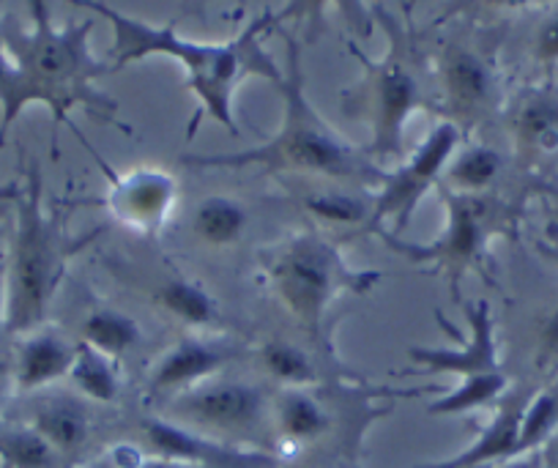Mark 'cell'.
<instances>
[{
	"label": "cell",
	"instance_id": "6da1fadb",
	"mask_svg": "<svg viewBox=\"0 0 558 468\" xmlns=\"http://www.w3.org/2000/svg\"><path fill=\"white\" fill-rule=\"evenodd\" d=\"M88 12L99 14L112 28V69L132 67L148 58H170L184 69L186 91L197 99V118L208 116L228 134L239 137V116H235V96L244 80L260 77L277 88L286 77V67H279L277 58L268 52L266 36L277 31V23L288 17V12L263 9L257 17L241 28L239 36L228 41H195L181 36L175 25H154L134 14L118 12L101 0H83L80 3ZM195 118V123H197Z\"/></svg>",
	"mask_w": 558,
	"mask_h": 468
},
{
	"label": "cell",
	"instance_id": "7a4b0ae2",
	"mask_svg": "<svg viewBox=\"0 0 558 468\" xmlns=\"http://www.w3.org/2000/svg\"><path fill=\"white\" fill-rule=\"evenodd\" d=\"M286 39V77L277 85L286 101L282 123L260 145L228 154H184L181 165L192 170H257L266 176H307L337 181L359 190H378L386 170L367 156L364 145L351 143L318 112L307 96L302 45Z\"/></svg>",
	"mask_w": 558,
	"mask_h": 468
},
{
	"label": "cell",
	"instance_id": "3957f363",
	"mask_svg": "<svg viewBox=\"0 0 558 468\" xmlns=\"http://www.w3.org/2000/svg\"><path fill=\"white\" fill-rule=\"evenodd\" d=\"M0 31L23 83L25 107H47L56 129L61 123L72 127L69 116L77 107L118 127V101L96 85L116 69L90 50L94 17L58 25L50 7L34 0L28 3V23L3 17Z\"/></svg>",
	"mask_w": 558,
	"mask_h": 468
},
{
	"label": "cell",
	"instance_id": "277c9868",
	"mask_svg": "<svg viewBox=\"0 0 558 468\" xmlns=\"http://www.w3.org/2000/svg\"><path fill=\"white\" fill-rule=\"evenodd\" d=\"M373 14L389 36V45L384 58H369L356 41H348V50L362 63V77L342 94V112L369 127L364 151L375 165L402 163L408 154V121L418 110H438V99L433 96V72L413 28L384 7H373Z\"/></svg>",
	"mask_w": 558,
	"mask_h": 468
},
{
	"label": "cell",
	"instance_id": "5b68a950",
	"mask_svg": "<svg viewBox=\"0 0 558 468\" xmlns=\"http://www.w3.org/2000/svg\"><path fill=\"white\" fill-rule=\"evenodd\" d=\"M14 228L7 250V335L20 337L45 326L52 299L66 277L69 261L94 236L74 239L61 212L45 206L39 165L25 170V184L12 203Z\"/></svg>",
	"mask_w": 558,
	"mask_h": 468
},
{
	"label": "cell",
	"instance_id": "8992f818",
	"mask_svg": "<svg viewBox=\"0 0 558 468\" xmlns=\"http://www.w3.org/2000/svg\"><path fill=\"white\" fill-rule=\"evenodd\" d=\"M384 274L356 268L342 255L340 244L313 228L277 241L263 255V279L282 310L307 332L310 340L326 337L331 310L345 296H364Z\"/></svg>",
	"mask_w": 558,
	"mask_h": 468
},
{
	"label": "cell",
	"instance_id": "52a82bcc",
	"mask_svg": "<svg viewBox=\"0 0 558 468\" xmlns=\"http://www.w3.org/2000/svg\"><path fill=\"white\" fill-rule=\"evenodd\" d=\"M465 319H469V340L452 329L447 319L438 312L444 332L460 346L454 348H425L416 346L408 351L413 362V373L422 375H452L458 386L444 392L438 400L427 406L430 417H463L474 411H490L498 400L509 392V375L498 357L496 324H493L490 304L482 299L465 304Z\"/></svg>",
	"mask_w": 558,
	"mask_h": 468
},
{
	"label": "cell",
	"instance_id": "ba28073f",
	"mask_svg": "<svg viewBox=\"0 0 558 468\" xmlns=\"http://www.w3.org/2000/svg\"><path fill=\"white\" fill-rule=\"evenodd\" d=\"M162 417L228 444L271 452V397L255 381L222 373L165 403Z\"/></svg>",
	"mask_w": 558,
	"mask_h": 468
},
{
	"label": "cell",
	"instance_id": "9c48e42d",
	"mask_svg": "<svg viewBox=\"0 0 558 468\" xmlns=\"http://www.w3.org/2000/svg\"><path fill=\"white\" fill-rule=\"evenodd\" d=\"M441 197L447 206V223L438 239L418 244V241H408L405 236L386 233V230L375 236L413 266H427L436 274H447L452 299L460 301V283L465 272L482 266L487 244L498 230V206L487 195H454V192L441 190Z\"/></svg>",
	"mask_w": 558,
	"mask_h": 468
},
{
	"label": "cell",
	"instance_id": "30bf717a",
	"mask_svg": "<svg viewBox=\"0 0 558 468\" xmlns=\"http://www.w3.org/2000/svg\"><path fill=\"white\" fill-rule=\"evenodd\" d=\"M460 140L463 132L444 118L395 170H386L384 181L373 192V214L362 233H405L418 203L441 187L444 170L460 148Z\"/></svg>",
	"mask_w": 558,
	"mask_h": 468
},
{
	"label": "cell",
	"instance_id": "8fae6325",
	"mask_svg": "<svg viewBox=\"0 0 558 468\" xmlns=\"http://www.w3.org/2000/svg\"><path fill=\"white\" fill-rule=\"evenodd\" d=\"M246 353L250 348L241 340L206 335V332H186L175 337L151 362L146 373V395L151 400L170 403L173 397L222 375Z\"/></svg>",
	"mask_w": 558,
	"mask_h": 468
},
{
	"label": "cell",
	"instance_id": "7c38bea8",
	"mask_svg": "<svg viewBox=\"0 0 558 468\" xmlns=\"http://www.w3.org/2000/svg\"><path fill=\"white\" fill-rule=\"evenodd\" d=\"M438 112L460 132L476 127L501 101V80L490 58L465 41H452L438 58Z\"/></svg>",
	"mask_w": 558,
	"mask_h": 468
},
{
	"label": "cell",
	"instance_id": "4fadbf2b",
	"mask_svg": "<svg viewBox=\"0 0 558 468\" xmlns=\"http://www.w3.org/2000/svg\"><path fill=\"white\" fill-rule=\"evenodd\" d=\"M94 159L99 163L107 181H110L105 197H101L107 214L126 230L157 236L170 223L175 206H179V179L165 168H151V165L116 173L110 165H105L101 156H96V151Z\"/></svg>",
	"mask_w": 558,
	"mask_h": 468
},
{
	"label": "cell",
	"instance_id": "5bb4252c",
	"mask_svg": "<svg viewBox=\"0 0 558 468\" xmlns=\"http://www.w3.org/2000/svg\"><path fill=\"white\" fill-rule=\"evenodd\" d=\"M137 444L154 457L186 463L197 468H282V460L255 446L228 444L206 433L184 428L162 413H146L137 422Z\"/></svg>",
	"mask_w": 558,
	"mask_h": 468
},
{
	"label": "cell",
	"instance_id": "9a60e30c",
	"mask_svg": "<svg viewBox=\"0 0 558 468\" xmlns=\"http://www.w3.org/2000/svg\"><path fill=\"white\" fill-rule=\"evenodd\" d=\"M331 384L310 389H279L271 397V452L286 460L324 444L337 433V408L329 397Z\"/></svg>",
	"mask_w": 558,
	"mask_h": 468
},
{
	"label": "cell",
	"instance_id": "2e32d148",
	"mask_svg": "<svg viewBox=\"0 0 558 468\" xmlns=\"http://www.w3.org/2000/svg\"><path fill=\"white\" fill-rule=\"evenodd\" d=\"M20 422L31 424L74 468H80V457L94 439V417L88 403L69 392L45 389L28 395Z\"/></svg>",
	"mask_w": 558,
	"mask_h": 468
},
{
	"label": "cell",
	"instance_id": "e0dca14e",
	"mask_svg": "<svg viewBox=\"0 0 558 468\" xmlns=\"http://www.w3.org/2000/svg\"><path fill=\"white\" fill-rule=\"evenodd\" d=\"M531 395H534V386H509L507 395L490 408V419L482 424L480 435L465 449L447 457V460L427 463V466L418 468H490L498 466V463L514 460L518 457L523 413Z\"/></svg>",
	"mask_w": 558,
	"mask_h": 468
},
{
	"label": "cell",
	"instance_id": "ac0fdd59",
	"mask_svg": "<svg viewBox=\"0 0 558 468\" xmlns=\"http://www.w3.org/2000/svg\"><path fill=\"white\" fill-rule=\"evenodd\" d=\"M77 348L80 340H72L61 329L47 324L20 335L17 346L12 348L14 392L28 397L52 389L58 381H66L77 359Z\"/></svg>",
	"mask_w": 558,
	"mask_h": 468
},
{
	"label": "cell",
	"instance_id": "d6986e66",
	"mask_svg": "<svg viewBox=\"0 0 558 468\" xmlns=\"http://www.w3.org/2000/svg\"><path fill=\"white\" fill-rule=\"evenodd\" d=\"M148 296L157 310H162L168 319L186 326L190 332H208L222 321V307H219L217 296L208 293L206 285L186 274H165L151 285Z\"/></svg>",
	"mask_w": 558,
	"mask_h": 468
},
{
	"label": "cell",
	"instance_id": "ffe728a7",
	"mask_svg": "<svg viewBox=\"0 0 558 468\" xmlns=\"http://www.w3.org/2000/svg\"><path fill=\"white\" fill-rule=\"evenodd\" d=\"M255 362L260 364L268 379L277 381L279 389H296V386L299 389H310V386L340 384V381L320 373V364L315 362L307 348L291 340H279V337L263 340L255 348Z\"/></svg>",
	"mask_w": 558,
	"mask_h": 468
},
{
	"label": "cell",
	"instance_id": "44dd1931",
	"mask_svg": "<svg viewBox=\"0 0 558 468\" xmlns=\"http://www.w3.org/2000/svg\"><path fill=\"white\" fill-rule=\"evenodd\" d=\"M80 343L96 348L105 357L121 362V357L137 351L143 343V326L129 312L110 304H96L80 321Z\"/></svg>",
	"mask_w": 558,
	"mask_h": 468
},
{
	"label": "cell",
	"instance_id": "7402d4cb",
	"mask_svg": "<svg viewBox=\"0 0 558 468\" xmlns=\"http://www.w3.org/2000/svg\"><path fill=\"white\" fill-rule=\"evenodd\" d=\"M504 170V156L493 145L469 143L454 151L444 170L441 190L454 192V195H487L493 190Z\"/></svg>",
	"mask_w": 558,
	"mask_h": 468
},
{
	"label": "cell",
	"instance_id": "603a6c76",
	"mask_svg": "<svg viewBox=\"0 0 558 468\" xmlns=\"http://www.w3.org/2000/svg\"><path fill=\"white\" fill-rule=\"evenodd\" d=\"M192 233L206 247H233L244 239L250 212L230 195H206L192 208Z\"/></svg>",
	"mask_w": 558,
	"mask_h": 468
},
{
	"label": "cell",
	"instance_id": "cb8c5ba5",
	"mask_svg": "<svg viewBox=\"0 0 558 468\" xmlns=\"http://www.w3.org/2000/svg\"><path fill=\"white\" fill-rule=\"evenodd\" d=\"M518 148L529 156H553L558 154V101L545 96H531L518 105L512 118Z\"/></svg>",
	"mask_w": 558,
	"mask_h": 468
},
{
	"label": "cell",
	"instance_id": "d4e9b609",
	"mask_svg": "<svg viewBox=\"0 0 558 468\" xmlns=\"http://www.w3.org/2000/svg\"><path fill=\"white\" fill-rule=\"evenodd\" d=\"M66 381L74 386V395H80L83 400L107 403V406L116 403L123 389L121 368H118L116 359L105 357L85 343H80L77 359H74Z\"/></svg>",
	"mask_w": 558,
	"mask_h": 468
},
{
	"label": "cell",
	"instance_id": "484cf974",
	"mask_svg": "<svg viewBox=\"0 0 558 468\" xmlns=\"http://www.w3.org/2000/svg\"><path fill=\"white\" fill-rule=\"evenodd\" d=\"M0 463L12 468H74L20 419H0Z\"/></svg>",
	"mask_w": 558,
	"mask_h": 468
},
{
	"label": "cell",
	"instance_id": "4316f807",
	"mask_svg": "<svg viewBox=\"0 0 558 468\" xmlns=\"http://www.w3.org/2000/svg\"><path fill=\"white\" fill-rule=\"evenodd\" d=\"M302 206L326 225H345V228L362 225L364 230L373 214V197L353 190H315L302 197Z\"/></svg>",
	"mask_w": 558,
	"mask_h": 468
},
{
	"label": "cell",
	"instance_id": "83f0119b",
	"mask_svg": "<svg viewBox=\"0 0 558 468\" xmlns=\"http://www.w3.org/2000/svg\"><path fill=\"white\" fill-rule=\"evenodd\" d=\"M558 433V381H553L545 389H534L529 406L523 413V428H520L518 457L539 452L553 435Z\"/></svg>",
	"mask_w": 558,
	"mask_h": 468
},
{
	"label": "cell",
	"instance_id": "f1b7e54d",
	"mask_svg": "<svg viewBox=\"0 0 558 468\" xmlns=\"http://www.w3.org/2000/svg\"><path fill=\"white\" fill-rule=\"evenodd\" d=\"M25 110H28V107H25L23 83H20L17 67H14L12 56H9L7 41H3V31H0V151L7 145V137L9 132H12L14 121H17Z\"/></svg>",
	"mask_w": 558,
	"mask_h": 468
},
{
	"label": "cell",
	"instance_id": "f546056e",
	"mask_svg": "<svg viewBox=\"0 0 558 468\" xmlns=\"http://www.w3.org/2000/svg\"><path fill=\"white\" fill-rule=\"evenodd\" d=\"M536 362H558V304L550 307L539 321V329H536Z\"/></svg>",
	"mask_w": 558,
	"mask_h": 468
},
{
	"label": "cell",
	"instance_id": "4dcf8cb0",
	"mask_svg": "<svg viewBox=\"0 0 558 468\" xmlns=\"http://www.w3.org/2000/svg\"><path fill=\"white\" fill-rule=\"evenodd\" d=\"M534 58L539 67H558V12H553L545 23L539 25L534 36Z\"/></svg>",
	"mask_w": 558,
	"mask_h": 468
},
{
	"label": "cell",
	"instance_id": "1f68e13d",
	"mask_svg": "<svg viewBox=\"0 0 558 468\" xmlns=\"http://www.w3.org/2000/svg\"><path fill=\"white\" fill-rule=\"evenodd\" d=\"M17 395L14 392V370H12V351H0V419L7 411L9 400Z\"/></svg>",
	"mask_w": 558,
	"mask_h": 468
},
{
	"label": "cell",
	"instance_id": "d6a6232c",
	"mask_svg": "<svg viewBox=\"0 0 558 468\" xmlns=\"http://www.w3.org/2000/svg\"><path fill=\"white\" fill-rule=\"evenodd\" d=\"M7 312H9V293H7V257L0 261V332H7Z\"/></svg>",
	"mask_w": 558,
	"mask_h": 468
},
{
	"label": "cell",
	"instance_id": "836d02e7",
	"mask_svg": "<svg viewBox=\"0 0 558 468\" xmlns=\"http://www.w3.org/2000/svg\"><path fill=\"white\" fill-rule=\"evenodd\" d=\"M536 455H539V466L542 468H558V433L553 435V439L547 441V444L542 446Z\"/></svg>",
	"mask_w": 558,
	"mask_h": 468
},
{
	"label": "cell",
	"instance_id": "e575fe53",
	"mask_svg": "<svg viewBox=\"0 0 558 468\" xmlns=\"http://www.w3.org/2000/svg\"><path fill=\"white\" fill-rule=\"evenodd\" d=\"M490 468H542L539 466V455H523V457H514V460H507V463H498V466H490Z\"/></svg>",
	"mask_w": 558,
	"mask_h": 468
},
{
	"label": "cell",
	"instance_id": "d590c367",
	"mask_svg": "<svg viewBox=\"0 0 558 468\" xmlns=\"http://www.w3.org/2000/svg\"><path fill=\"white\" fill-rule=\"evenodd\" d=\"M137 468H197V466H186V463H175V460H165V457H154L146 452V460L140 463Z\"/></svg>",
	"mask_w": 558,
	"mask_h": 468
},
{
	"label": "cell",
	"instance_id": "8d00e7d4",
	"mask_svg": "<svg viewBox=\"0 0 558 468\" xmlns=\"http://www.w3.org/2000/svg\"><path fill=\"white\" fill-rule=\"evenodd\" d=\"M20 190H23V184H17V181L0 187V206H12L20 197Z\"/></svg>",
	"mask_w": 558,
	"mask_h": 468
},
{
	"label": "cell",
	"instance_id": "74e56055",
	"mask_svg": "<svg viewBox=\"0 0 558 468\" xmlns=\"http://www.w3.org/2000/svg\"><path fill=\"white\" fill-rule=\"evenodd\" d=\"M80 468H112V463H110V457H107V455H99V457H94V460L83 463Z\"/></svg>",
	"mask_w": 558,
	"mask_h": 468
},
{
	"label": "cell",
	"instance_id": "f35d334b",
	"mask_svg": "<svg viewBox=\"0 0 558 468\" xmlns=\"http://www.w3.org/2000/svg\"><path fill=\"white\" fill-rule=\"evenodd\" d=\"M9 208H12V206H0V228H3V219H7Z\"/></svg>",
	"mask_w": 558,
	"mask_h": 468
},
{
	"label": "cell",
	"instance_id": "ab89813d",
	"mask_svg": "<svg viewBox=\"0 0 558 468\" xmlns=\"http://www.w3.org/2000/svg\"><path fill=\"white\" fill-rule=\"evenodd\" d=\"M0 468H12V466H7V463H0Z\"/></svg>",
	"mask_w": 558,
	"mask_h": 468
}]
</instances>
